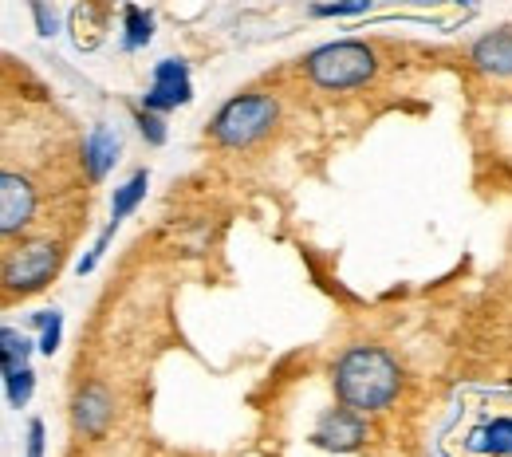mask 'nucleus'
<instances>
[{
    "label": "nucleus",
    "mask_w": 512,
    "mask_h": 457,
    "mask_svg": "<svg viewBox=\"0 0 512 457\" xmlns=\"http://www.w3.org/2000/svg\"><path fill=\"white\" fill-rule=\"evenodd\" d=\"M335 398L359 414L386 410L402 391V367L379 343H355L347 347L331 367Z\"/></svg>",
    "instance_id": "obj_1"
},
{
    "label": "nucleus",
    "mask_w": 512,
    "mask_h": 457,
    "mask_svg": "<svg viewBox=\"0 0 512 457\" xmlns=\"http://www.w3.org/2000/svg\"><path fill=\"white\" fill-rule=\"evenodd\" d=\"M300 71L320 91H351V87H367L383 71V60L379 48L367 40H331L312 48L300 60Z\"/></svg>",
    "instance_id": "obj_2"
},
{
    "label": "nucleus",
    "mask_w": 512,
    "mask_h": 457,
    "mask_svg": "<svg viewBox=\"0 0 512 457\" xmlns=\"http://www.w3.org/2000/svg\"><path fill=\"white\" fill-rule=\"evenodd\" d=\"M280 127V99L268 91H241L209 119V138L225 150H249Z\"/></svg>",
    "instance_id": "obj_3"
},
{
    "label": "nucleus",
    "mask_w": 512,
    "mask_h": 457,
    "mask_svg": "<svg viewBox=\"0 0 512 457\" xmlns=\"http://www.w3.org/2000/svg\"><path fill=\"white\" fill-rule=\"evenodd\" d=\"M64 261V253H60V245L56 241H28V245H20V249H12L8 257H4V288L16 296H28V292H40L52 276H56V268Z\"/></svg>",
    "instance_id": "obj_4"
},
{
    "label": "nucleus",
    "mask_w": 512,
    "mask_h": 457,
    "mask_svg": "<svg viewBox=\"0 0 512 457\" xmlns=\"http://www.w3.org/2000/svg\"><path fill=\"white\" fill-rule=\"evenodd\" d=\"M36 217V186L12 170H4L0 178V229L4 237H16L20 229H28Z\"/></svg>",
    "instance_id": "obj_5"
},
{
    "label": "nucleus",
    "mask_w": 512,
    "mask_h": 457,
    "mask_svg": "<svg viewBox=\"0 0 512 457\" xmlns=\"http://www.w3.org/2000/svg\"><path fill=\"white\" fill-rule=\"evenodd\" d=\"M111 414H115V398H111V391L103 383H87L83 391L75 394V402H71L75 430H83L87 438H99L111 426Z\"/></svg>",
    "instance_id": "obj_6"
},
{
    "label": "nucleus",
    "mask_w": 512,
    "mask_h": 457,
    "mask_svg": "<svg viewBox=\"0 0 512 457\" xmlns=\"http://www.w3.org/2000/svg\"><path fill=\"white\" fill-rule=\"evenodd\" d=\"M363 434H367L363 414L343 406V402H339V410H327L320 418V426H316V442L331 446V450H355L363 442Z\"/></svg>",
    "instance_id": "obj_7"
},
{
    "label": "nucleus",
    "mask_w": 512,
    "mask_h": 457,
    "mask_svg": "<svg viewBox=\"0 0 512 457\" xmlns=\"http://www.w3.org/2000/svg\"><path fill=\"white\" fill-rule=\"evenodd\" d=\"M469 60H473V67L481 75H489V79H512V28L485 32L469 48Z\"/></svg>",
    "instance_id": "obj_8"
},
{
    "label": "nucleus",
    "mask_w": 512,
    "mask_h": 457,
    "mask_svg": "<svg viewBox=\"0 0 512 457\" xmlns=\"http://www.w3.org/2000/svg\"><path fill=\"white\" fill-rule=\"evenodd\" d=\"M190 99V79H186V67L178 60H166L154 71V87L146 95V107L150 111H166V107H178Z\"/></svg>",
    "instance_id": "obj_9"
},
{
    "label": "nucleus",
    "mask_w": 512,
    "mask_h": 457,
    "mask_svg": "<svg viewBox=\"0 0 512 457\" xmlns=\"http://www.w3.org/2000/svg\"><path fill=\"white\" fill-rule=\"evenodd\" d=\"M146 182H150V178H146V170H138V174L130 178L127 186H123V190L115 194V205H111V221H115V225H119V221L127 217L130 209L138 205V197L146 194Z\"/></svg>",
    "instance_id": "obj_10"
},
{
    "label": "nucleus",
    "mask_w": 512,
    "mask_h": 457,
    "mask_svg": "<svg viewBox=\"0 0 512 457\" xmlns=\"http://www.w3.org/2000/svg\"><path fill=\"white\" fill-rule=\"evenodd\" d=\"M119 154V142H115V134H107V131H95L91 134V142H87V158H95L91 162V174L99 178L107 166H111V158Z\"/></svg>",
    "instance_id": "obj_11"
},
{
    "label": "nucleus",
    "mask_w": 512,
    "mask_h": 457,
    "mask_svg": "<svg viewBox=\"0 0 512 457\" xmlns=\"http://www.w3.org/2000/svg\"><path fill=\"white\" fill-rule=\"evenodd\" d=\"M4 375H16V371H24V359H28V339L24 335H16L12 327H4Z\"/></svg>",
    "instance_id": "obj_12"
},
{
    "label": "nucleus",
    "mask_w": 512,
    "mask_h": 457,
    "mask_svg": "<svg viewBox=\"0 0 512 457\" xmlns=\"http://www.w3.org/2000/svg\"><path fill=\"white\" fill-rule=\"evenodd\" d=\"M127 28H130V36H127L130 48H138V44L150 40V16H142L138 8H127Z\"/></svg>",
    "instance_id": "obj_13"
},
{
    "label": "nucleus",
    "mask_w": 512,
    "mask_h": 457,
    "mask_svg": "<svg viewBox=\"0 0 512 457\" xmlns=\"http://www.w3.org/2000/svg\"><path fill=\"white\" fill-rule=\"evenodd\" d=\"M28 391H32V371H28V367L16 371V375H8V398H12L16 406L28 398Z\"/></svg>",
    "instance_id": "obj_14"
},
{
    "label": "nucleus",
    "mask_w": 512,
    "mask_h": 457,
    "mask_svg": "<svg viewBox=\"0 0 512 457\" xmlns=\"http://www.w3.org/2000/svg\"><path fill=\"white\" fill-rule=\"evenodd\" d=\"M363 8H371V0H339V4L320 8V16H347V12H363Z\"/></svg>",
    "instance_id": "obj_15"
},
{
    "label": "nucleus",
    "mask_w": 512,
    "mask_h": 457,
    "mask_svg": "<svg viewBox=\"0 0 512 457\" xmlns=\"http://www.w3.org/2000/svg\"><path fill=\"white\" fill-rule=\"evenodd\" d=\"M40 454H44V426L32 422L28 426V457H40Z\"/></svg>",
    "instance_id": "obj_16"
},
{
    "label": "nucleus",
    "mask_w": 512,
    "mask_h": 457,
    "mask_svg": "<svg viewBox=\"0 0 512 457\" xmlns=\"http://www.w3.org/2000/svg\"><path fill=\"white\" fill-rule=\"evenodd\" d=\"M138 123H142V134H150V142H162V138H166L162 123H158L154 115H138Z\"/></svg>",
    "instance_id": "obj_17"
}]
</instances>
